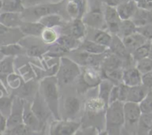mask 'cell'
<instances>
[{
  "label": "cell",
  "instance_id": "cell-56",
  "mask_svg": "<svg viewBox=\"0 0 152 135\" xmlns=\"http://www.w3.org/2000/svg\"><path fill=\"white\" fill-rule=\"evenodd\" d=\"M45 128H44L42 131H41L37 132V133L36 134V135H45Z\"/></svg>",
  "mask_w": 152,
  "mask_h": 135
},
{
  "label": "cell",
  "instance_id": "cell-24",
  "mask_svg": "<svg viewBox=\"0 0 152 135\" xmlns=\"http://www.w3.org/2000/svg\"><path fill=\"white\" fill-rule=\"evenodd\" d=\"M116 7L122 20L132 19L137 9L138 8L137 2L134 0L121 1Z\"/></svg>",
  "mask_w": 152,
  "mask_h": 135
},
{
  "label": "cell",
  "instance_id": "cell-30",
  "mask_svg": "<svg viewBox=\"0 0 152 135\" xmlns=\"http://www.w3.org/2000/svg\"><path fill=\"white\" fill-rule=\"evenodd\" d=\"M68 20L60 14H50L41 18L39 22L47 28H61Z\"/></svg>",
  "mask_w": 152,
  "mask_h": 135
},
{
  "label": "cell",
  "instance_id": "cell-38",
  "mask_svg": "<svg viewBox=\"0 0 152 135\" xmlns=\"http://www.w3.org/2000/svg\"><path fill=\"white\" fill-rule=\"evenodd\" d=\"M37 132H34L24 123L14 126L11 128L6 129L4 131V135H36Z\"/></svg>",
  "mask_w": 152,
  "mask_h": 135
},
{
  "label": "cell",
  "instance_id": "cell-54",
  "mask_svg": "<svg viewBox=\"0 0 152 135\" xmlns=\"http://www.w3.org/2000/svg\"><path fill=\"white\" fill-rule=\"evenodd\" d=\"M148 58L152 59V40L151 42V45H150V49H149V53H148Z\"/></svg>",
  "mask_w": 152,
  "mask_h": 135
},
{
  "label": "cell",
  "instance_id": "cell-9",
  "mask_svg": "<svg viewBox=\"0 0 152 135\" xmlns=\"http://www.w3.org/2000/svg\"><path fill=\"white\" fill-rule=\"evenodd\" d=\"M124 118L125 128L128 132L132 134V132L138 127L140 119L142 112L140 108L139 103L132 102H124Z\"/></svg>",
  "mask_w": 152,
  "mask_h": 135
},
{
  "label": "cell",
  "instance_id": "cell-47",
  "mask_svg": "<svg viewBox=\"0 0 152 135\" xmlns=\"http://www.w3.org/2000/svg\"><path fill=\"white\" fill-rule=\"evenodd\" d=\"M99 129L95 126H88V127H81L75 135H96Z\"/></svg>",
  "mask_w": 152,
  "mask_h": 135
},
{
  "label": "cell",
  "instance_id": "cell-7",
  "mask_svg": "<svg viewBox=\"0 0 152 135\" xmlns=\"http://www.w3.org/2000/svg\"><path fill=\"white\" fill-rule=\"evenodd\" d=\"M82 127L81 122L68 119H54L49 127V135H75Z\"/></svg>",
  "mask_w": 152,
  "mask_h": 135
},
{
  "label": "cell",
  "instance_id": "cell-20",
  "mask_svg": "<svg viewBox=\"0 0 152 135\" xmlns=\"http://www.w3.org/2000/svg\"><path fill=\"white\" fill-rule=\"evenodd\" d=\"M64 113L65 119L74 120L81 109V102L78 97L75 96H68L64 100Z\"/></svg>",
  "mask_w": 152,
  "mask_h": 135
},
{
  "label": "cell",
  "instance_id": "cell-19",
  "mask_svg": "<svg viewBox=\"0 0 152 135\" xmlns=\"http://www.w3.org/2000/svg\"><path fill=\"white\" fill-rule=\"evenodd\" d=\"M31 38V37H30ZM39 37H37L36 42H32L31 40V44H24L22 45L24 47H25V50H26V54L30 57H36V58H41L42 55H45L48 50H49V45L45 44L43 42L42 40L40 38L39 40L38 39ZM25 43V42H24Z\"/></svg>",
  "mask_w": 152,
  "mask_h": 135
},
{
  "label": "cell",
  "instance_id": "cell-62",
  "mask_svg": "<svg viewBox=\"0 0 152 135\" xmlns=\"http://www.w3.org/2000/svg\"><path fill=\"white\" fill-rule=\"evenodd\" d=\"M90 1H94V0H90Z\"/></svg>",
  "mask_w": 152,
  "mask_h": 135
},
{
  "label": "cell",
  "instance_id": "cell-31",
  "mask_svg": "<svg viewBox=\"0 0 152 135\" xmlns=\"http://www.w3.org/2000/svg\"><path fill=\"white\" fill-rule=\"evenodd\" d=\"M82 42L83 41L77 39L74 37L68 35V34H61V35H59V38L56 42L64 48H65L70 52L78 49L81 45Z\"/></svg>",
  "mask_w": 152,
  "mask_h": 135
},
{
  "label": "cell",
  "instance_id": "cell-39",
  "mask_svg": "<svg viewBox=\"0 0 152 135\" xmlns=\"http://www.w3.org/2000/svg\"><path fill=\"white\" fill-rule=\"evenodd\" d=\"M13 97H14L13 94L0 97V113L6 119L8 118L11 112Z\"/></svg>",
  "mask_w": 152,
  "mask_h": 135
},
{
  "label": "cell",
  "instance_id": "cell-22",
  "mask_svg": "<svg viewBox=\"0 0 152 135\" xmlns=\"http://www.w3.org/2000/svg\"><path fill=\"white\" fill-rule=\"evenodd\" d=\"M23 22L22 13L1 12L0 13V24L7 28H19Z\"/></svg>",
  "mask_w": 152,
  "mask_h": 135
},
{
  "label": "cell",
  "instance_id": "cell-12",
  "mask_svg": "<svg viewBox=\"0 0 152 135\" xmlns=\"http://www.w3.org/2000/svg\"><path fill=\"white\" fill-rule=\"evenodd\" d=\"M103 13L107 29L112 35H117L120 30L122 19L120 17L117 7L103 3Z\"/></svg>",
  "mask_w": 152,
  "mask_h": 135
},
{
  "label": "cell",
  "instance_id": "cell-13",
  "mask_svg": "<svg viewBox=\"0 0 152 135\" xmlns=\"http://www.w3.org/2000/svg\"><path fill=\"white\" fill-rule=\"evenodd\" d=\"M31 109L38 120L45 126L48 119L52 115V113L45 99L40 94L39 90L37 92L35 97L31 102Z\"/></svg>",
  "mask_w": 152,
  "mask_h": 135
},
{
  "label": "cell",
  "instance_id": "cell-57",
  "mask_svg": "<svg viewBox=\"0 0 152 135\" xmlns=\"http://www.w3.org/2000/svg\"><path fill=\"white\" fill-rule=\"evenodd\" d=\"M4 57V55H3V53H1V51H0V61H1V59H2Z\"/></svg>",
  "mask_w": 152,
  "mask_h": 135
},
{
  "label": "cell",
  "instance_id": "cell-29",
  "mask_svg": "<svg viewBox=\"0 0 152 135\" xmlns=\"http://www.w3.org/2000/svg\"><path fill=\"white\" fill-rule=\"evenodd\" d=\"M129 90V87L124 83L122 82L119 85H114L110 94L109 104L115 101L126 102Z\"/></svg>",
  "mask_w": 152,
  "mask_h": 135
},
{
  "label": "cell",
  "instance_id": "cell-16",
  "mask_svg": "<svg viewBox=\"0 0 152 135\" xmlns=\"http://www.w3.org/2000/svg\"><path fill=\"white\" fill-rule=\"evenodd\" d=\"M23 123L34 132H39L45 128V126L38 120V118L33 112L31 109V101L25 100V99L24 104Z\"/></svg>",
  "mask_w": 152,
  "mask_h": 135
},
{
  "label": "cell",
  "instance_id": "cell-51",
  "mask_svg": "<svg viewBox=\"0 0 152 135\" xmlns=\"http://www.w3.org/2000/svg\"><path fill=\"white\" fill-rule=\"evenodd\" d=\"M7 128V119L0 113V131L4 132Z\"/></svg>",
  "mask_w": 152,
  "mask_h": 135
},
{
  "label": "cell",
  "instance_id": "cell-50",
  "mask_svg": "<svg viewBox=\"0 0 152 135\" xmlns=\"http://www.w3.org/2000/svg\"><path fill=\"white\" fill-rule=\"evenodd\" d=\"M137 7L145 10H152V1H148L147 0H138L136 1Z\"/></svg>",
  "mask_w": 152,
  "mask_h": 135
},
{
  "label": "cell",
  "instance_id": "cell-27",
  "mask_svg": "<svg viewBox=\"0 0 152 135\" xmlns=\"http://www.w3.org/2000/svg\"><path fill=\"white\" fill-rule=\"evenodd\" d=\"M122 39H123L125 46L130 53H132L134 50H135L137 48L140 47L141 45L145 44L148 41L145 37L142 36L137 31L131 35L124 37Z\"/></svg>",
  "mask_w": 152,
  "mask_h": 135
},
{
  "label": "cell",
  "instance_id": "cell-17",
  "mask_svg": "<svg viewBox=\"0 0 152 135\" xmlns=\"http://www.w3.org/2000/svg\"><path fill=\"white\" fill-rule=\"evenodd\" d=\"M24 34L20 31L19 28H7L0 24V43L4 45L17 43L23 38Z\"/></svg>",
  "mask_w": 152,
  "mask_h": 135
},
{
  "label": "cell",
  "instance_id": "cell-58",
  "mask_svg": "<svg viewBox=\"0 0 152 135\" xmlns=\"http://www.w3.org/2000/svg\"><path fill=\"white\" fill-rule=\"evenodd\" d=\"M1 7H2V0H0V10H1Z\"/></svg>",
  "mask_w": 152,
  "mask_h": 135
},
{
  "label": "cell",
  "instance_id": "cell-4",
  "mask_svg": "<svg viewBox=\"0 0 152 135\" xmlns=\"http://www.w3.org/2000/svg\"><path fill=\"white\" fill-rule=\"evenodd\" d=\"M124 102L115 101L108 105L105 111V130L110 135H117L124 127Z\"/></svg>",
  "mask_w": 152,
  "mask_h": 135
},
{
  "label": "cell",
  "instance_id": "cell-61",
  "mask_svg": "<svg viewBox=\"0 0 152 135\" xmlns=\"http://www.w3.org/2000/svg\"><path fill=\"white\" fill-rule=\"evenodd\" d=\"M148 1H152V0H147Z\"/></svg>",
  "mask_w": 152,
  "mask_h": 135
},
{
  "label": "cell",
  "instance_id": "cell-53",
  "mask_svg": "<svg viewBox=\"0 0 152 135\" xmlns=\"http://www.w3.org/2000/svg\"><path fill=\"white\" fill-rule=\"evenodd\" d=\"M96 135H110L109 134V133H108V131H107L106 130H99V131H98V133H97V134Z\"/></svg>",
  "mask_w": 152,
  "mask_h": 135
},
{
  "label": "cell",
  "instance_id": "cell-52",
  "mask_svg": "<svg viewBox=\"0 0 152 135\" xmlns=\"http://www.w3.org/2000/svg\"><path fill=\"white\" fill-rule=\"evenodd\" d=\"M120 2H121V0H102V3L108 4V5L113 6V7H117Z\"/></svg>",
  "mask_w": 152,
  "mask_h": 135
},
{
  "label": "cell",
  "instance_id": "cell-21",
  "mask_svg": "<svg viewBox=\"0 0 152 135\" xmlns=\"http://www.w3.org/2000/svg\"><path fill=\"white\" fill-rule=\"evenodd\" d=\"M123 83L129 87L142 84V74L135 66L129 67L123 70Z\"/></svg>",
  "mask_w": 152,
  "mask_h": 135
},
{
  "label": "cell",
  "instance_id": "cell-36",
  "mask_svg": "<svg viewBox=\"0 0 152 135\" xmlns=\"http://www.w3.org/2000/svg\"><path fill=\"white\" fill-rule=\"evenodd\" d=\"M25 9L22 0H2L1 12L22 13Z\"/></svg>",
  "mask_w": 152,
  "mask_h": 135
},
{
  "label": "cell",
  "instance_id": "cell-48",
  "mask_svg": "<svg viewBox=\"0 0 152 135\" xmlns=\"http://www.w3.org/2000/svg\"><path fill=\"white\" fill-rule=\"evenodd\" d=\"M22 1L25 8L39 5L42 4H45V3L52 2L51 0H22Z\"/></svg>",
  "mask_w": 152,
  "mask_h": 135
},
{
  "label": "cell",
  "instance_id": "cell-28",
  "mask_svg": "<svg viewBox=\"0 0 152 135\" xmlns=\"http://www.w3.org/2000/svg\"><path fill=\"white\" fill-rule=\"evenodd\" d=\"M131 20L134 23L136 27H141L152 24V12L151 10L138 7Z\"/></svg>",
  "mask_w": 152,
  "mask_h": 135
},
{
  "label": "cell",
  "instance_id": "cell-46",
  "mask_svg": "<svg viewBox=\"0 0 152 135\" xmlns=\"http://www.w3.org/2000/svg\"><path fill=\"white\" fill-rule=\"evenodd\" d=\"M137 32L145 37L147 40H152V24L137 27Z\"/></svg>",
  "mask_w": 152,
  "mask_h": 135
},
{
  "label": "cell",
  "instance_id": "cell-14",
  "mask_svg": "<svg viewBox=\"0 0 152 135\" xmlns=\"http://www.w3.org/2000/svg\"><path fill=\"white\" fill-rule=\"evenodd\" d=\"M25 99L19 97L17 96H14L12 105L11 112L10 116L7 119V128H11L14 126L20 125L23 123V111Z\"/></svg>",
  "mask_w": 152,
  "mask_h": 135
},
{
  "label": "cell",
  "instance_id": "cell-10",
  "mask_svg": "<svg viewBox=\"0 0 152 135\" xmlns=\"http://www.w3.org/2000/svg\"><path fill=\"white\" fill-rule=\"evenodd\" d=\"M82 20L86 26L90 28L99 30L107 29L103 10L99 6L95 5L91 10L86 12L82 18Z\"/></svg>",
  "mask_w": 152,
  "mask_h": 135
},
{
  "label": "cell",
  "instance_id": "cell-41",
  "mask_svg": "<svg viewBox=\"0 0 152 135\" xmlns=\"http://www.w3.org/2000/svg\"><path fill=\"white\" fill-rule=\"evenodd\" d=\"M68 53H69L68 50L64 48L62 46H61L58 43L55 42L54 44L50 45L49 50H48V52L45 53V56H47V57L59 58L60 59L62 56H67Z\"/></svg>",
  "mask_w": 152,
  "mask_h": 135
},
{
  "label": "cell",
  "instance_id": "cell-23",
  "mask_svg": "<svg viewBox=\"0 0 152 135\" xmlns=\"http://www.w3.org/2000/svg\"><path fill=\"white\" fill-rule=\"evenodd\" d=\"M45 27L39 22H25L23 21L19 29L24 36L40 37Z\"/></svg>",
  "mask_w": 152,
  "mask_h": 135
},
{
  "label": "cell",
  "instance_id": "cell-42",
  "mask_svg": "<svg viewBox=\"0 0 152 135\" xmlns=\"http://www.w3.org/2000/svg\"><path fill=\"white\" fill-rule=\"evenodd\" d=\"M59 35L56 32L55 28H45L44 31L42 33V35L40 36L41 39L42 40L43 42L47 45L54 44L57 41Z\"/></svg>",
  "mask_w": 152,
  "mask_h": 135
},
{
  "label": "cell",
  "instance_id": "cell-40",
  "mask_svg": "<svg viewBox=\"0 0 152 135\" xmlns=\"http://www.w3.org/2000/svg\"><path fill=\"white\" fill-rule=\"evenodd\" d=\"M151 40H148L145 44L141 45L140 47L137 48L136 50H134L131 53L132 59H133V60L135 62V65H136V62H138V61L141 60V59H144V58L148 57V53H149L150 45H151Z\"/></svg>",
  "mask_w": 152,
  "mask_h": 135
},
{
  "label": "cell",
  "instance_id": "cell-59",
  "mask_svg": "<svg viewBox=\"0 0 152 135\" xmlns=\"http://www.w3.org/2000/svg\"><path fill=\"white\" fill-rule=\"evenodd\" d=\"M61 1V0H53V2H57V1ZM51 1H52V0H51Z\"/></svg>",
  "mask_w": 152,
  "mask_h": 135
},
{
  "label": "cell",
  "instance_id": "cell-15",
  "mask_svg": "<svg viewBox=\"0 0 152 135\" xmlns=\"http://www.w3.org/2000/svg\"><path fill=\"white\" fill-rule=\"evenodd\" d=\"M37 79H31L28 81H24L21 85L16 89V93H13L14 96H17L22 99L32 102L36 94L39 91V83Z\"/></svg>",
  "mask_w": 152,
  "mask_h": 135
},
{
  "label": "cell",
  "instance_id": "cell-11",
  "mask_svg": "<svg viewBox=\"0 0 152 135\" xmlns=\"http://www.w3.org/2000/svg\"><path fill=\"white\" fill-rule=\"evenodd\" d=\"M59 28H61V31H64L63 34H68L81 41L86 39L88 34L87 26L85 25L82 19L68 20L63 26Z\"/></svg>",
  "mask_w": 152,
  "mask_h": 135
},
{
  "label": "cell",
  "instance_id": "cell-25",
  "mask_svg": "<svg viewBox=\"0 0 152 135\" xmlns=\"http://www.w3.org/2000/svg\"><path fill=\"white\" fill-rule=\"evenodd\" d=\"M150 90L151 89L148 88L142 84L140 85L133 86V87H129L126 102L140 103L146 96Z\"/></svg>",
  "mask_w": 152,
  "mask_h": 135
},
{
  "label": "cell",
  "instance_id": "cell-3",
  "mask_svg": "<svg viewBox=\"0 0 152 135\" xmlns=\"http://www.w3.org/2000/svg\"><path fill=\"white\" fill-rule=\"evenodd\" d=\"M65 4L66 0H61L57 2H48L27 7L22 13V19L25 22H39L41 18L50 14H60L65 18L63 13H67Z\"/></svg>",
  "mask_w": 152,
  "mask_h": 135
},
{
  "label": "cell",
  "instance_id": "cell-55",
  "mask_svg": "<svg viewBox=\"0 0 152 135\" xmlns=\"http://www.w3.org/2000/svg\"><path fill=\"white\" fill-rule=\"evenodd\" d=\"M121 132H122V134H123V135H132V134H131L129 132H128L127 131H126L125 128L123 129V130H122Z\"/></svg>",
  "mask_w": 152,
  "mask_h": 135
},
{
  "label": "cell",
  "instance_id": "cell-33",
  "mask_svg": "<svg viewBox=\"0 0 152 135\" xmlns=\"http://www.w3.org/2000/svg\"><path fill=\"white\" fill-rule=\"evenodd\" d=\"M114 84L107 79H102V81L99 84L98 87V97L105 102L107 106L109 105V98L111 90L114 87Z\"/></svg>",
  "mask_w": 152,
  "mask_h": 135
},
{
  "label": "cell",
  "instance_id": "cell-37",
  "mask_svg": "<svg viewBox=\"0 0 152 135\" xmlns=\"http://www.w3.org/2000/svg\"><path fill=\"white\" fill-rule=\"evenodd\" d=\"M137 31V27L131 19L122 20L120 24V30L118 34H117L120 38L123 39L127 36L131 35Z\"/></svg>",
  "mask_w": 152,
  "mask_h": 135
},
{
  "label": "cell",
  "instance_id": "cell-35",
  "mask_svg": "<svg viewBox=\"0 0 152 135\" xmlns=\"http://www.w3.org/2000/svg\"><path fill=\"white\" fill-rule=\"evenodd\" d=\"M0 51L3 53L4 56H13L17 55L26 54V50L25 47L19 43H12V44L4 45L0 46Z\"/></svg>",
  "mask_w": 152,
  "mask_h": 135
},
{
  "label": "cell",
  "instance_id": "cell-18",
  "mask_svg": "<svg viewBox=\"0 0 152 135\" xmlns=\"http://www.w3.org/2000/svg\"><path fill=\"white\" fill-rule=\"evenodd\" d=\"M86 0H66L65 10L71 19H82L86 13Z\"/></svg>",
  "mask_w": 152,
  "mask_h": 135
},
{
  "label": "cell",
  "instance_id": "cell-34",
  "mask_svg": "<svg viewBox=\"0 0 152 135\" xmlns=\"http://www.w3.org/2000/svg\"><path fill=\"white\" fill-rule=\"evenodd\" d=\"M94 31L93 37L91 40L108 48L112 42V34L109 31H106V30L94 29Z\"/></svg>",
  "mask_w": 152,
  "mask_h": 135
},
{
  "label": "cell",
  "instance_id": "cell-49",
  "mask_svg": "<svg viewBox=\"0 0 152 135\" xmlns=\"http://www.w3.org/2000/svg\"><path fill=\"white\" fill-rule=\"evenodd\" d=\"M142 84L148 88L152 89V71L142 75Z\"/></svg>",
  "mask_w": 152,
  "mask_h": 135
},
{
  "label": "cell",
  "instance_id": "cell-60",
  "mask_svg": "<svg viewBox=\"0 0 152 135\" xmlns=\"http://www.w3.org/2000/svg\"><path fill=\"white\" fill-rule=\"evenodd\" d=\"M0 135H4V132H1V131H0Z\"/></svg>",
  "mask_w": 152,
  "mask_h": 135
},
{
  "label": "cell",
  "instance_id": "cell-43",
  "mask_svg": "<svg viewBox=\"0 0 152 135\" xmlns=\"http://www.w3.org/2000/svg\"><path fill=\"white\" fill-rule=\"evenodd\" d=\"M135 67L137 68L138 71L141 73V74H145L146 73L152 71V59L146 57L136 62Z\"/></svg>",
  "mask_w": 152,
  "mask_h": 135
},
{
  "label": "cell",
  "instance_id": "cell-45",
  "mask_svg": "<svg viewBox=\"0 0 152 135\" xmlns=\"http://www.w3.org/2000/svg\"><path fill=\"white\" fill-rule=\"evenodd\" d=\"M138 127L147 131H149L152 128V113L142 114L140 119Z\"/></svg>",
  "mask_w": 152,
  "mask_h": 135
},
{
  "label": "cell",
  "instance_id": "cell-26",
  "mask_svg": "<svg viewBox=\"0 0 152 135\" xmlns=\"http://www.w3.org/2000/svg\"><path fill=\"white\" fill-rule=\"evenodd\" d=\"M14 57L4 56L0 61V81L4 85L7 84V77L14 73Z\"/></svg>",
  "mask_w": 152,
  "mask_h": 135
},
{
  "label": "cell",
  "instance_id": "cell-1",
  "mask_svg": "<svg viewBox=\"0 0 152 135\" xmlns=\"http://www.w3.org/2000/svg\"><path fill=\"white\" fill-rule=\"evenodd\" d=\"M59 83L56 76L45 77L39 82L40 94L50 108L54 119H61L59 115Z\"/></svg>",
  "mask_w": 152,
  "mask_h": 135
},
{
  "label": "cell",
  "instance_id": "cell-5",
  "mask_svg": "<svg viewBox=\"0 0 152 135\" xmlns=\"http://www.w3.org/2000/svg\"><path fill=\"white\" fill-rule=\"evenodd\" d=\"M81 73V67L69 57L65 56L59 59V69L56 75L59 86L71 84L79 78Z\"/></svg>",
  "mask_w": 152,
  "mask_h": 135
},
{
  "label": "cell",
  "instance_id": "cell-32",
  "mask_svg": "<svg viewBox=\"0 0 152 135\" xmlns=\"http://www.w3.org/2000/svg\"><path fill=\"white\" fill-rule=\"evenodd\" d=\"M78 49L85 50L92 54H102L108 50V47L98 44L91 39L83 40Z\"/></svg>",
  "mask_w": 152,
  "mask_h": 135
},
{
  "label": "cell",
  "instance_id": "cell-44",
  "mask_svg": "<svg viewBox=\"0 0 152 135\" xmlns=\"http://www.w3.org/2000/svg\"><path fill=\"white\" fill-rule=\"evenodd\" d=\"M142 114L152 113V89L148 92L145 98L139 103Z\"/></svg>",
  "mask_w": 152,
  "mask_h": 135
},
{
  "label": "cell",
  "instance_id": "cell-63",
  "mask_svg": "<svg viewBox=\"0 0 152 135\" xmlns=\"http://www.w3.org/2000/svg\"><path fill=\"white\" fill-rule=\"evenodd\" d=\"M151 12H152V10H151Z\"/></svg>",
  "mask_w": 152,
  "mask_h": 135
},
{
  "label": "cell",
  "instance_id": "cell-8",
  "mask_svg": "<svg viewBox=\"0 0 152 135\" xmlns=\"http://www.w3.org/2000/svg\"><path fill=\"white\" fill-rule=\"evenodd\" d=\"M106 52L102 54H92L85 50L77 49L70 51L66 56L78 64L80 67H100Z\"/></svg>",
  "mask_w": 152,
  "mask_h": 135
},
{
  "label": "cell",
  "instance_id": "cell-6",
  "mask_svg": "<svg viewBox=\"0 0 152 135\" xmlns=\"http://www.w3.org/2000/svg\"><path fill=\"white\" fill-rule=\"evenodd\" d=\"M82 73L78 78L77 90L80 94L87 92L89 89L99 85L102 81V74L100 67H82Z\"/></svg>",
  "mask_w": 152,
  "mask_h": 135
},
{
  "label": "cell",
  "instance_id": "cell-2",
  "mask_svg": "<svg viewBox=\"0 0 152 135\" xmlns=\"http://www.w3.org/2000/svg\"><path fill=\"white\" fill-rule=\"evenodd\" d=\"M108 106L100 98L90 97L85 103V112L81 122L82 127L95 126L99 129V125L105 122V111ZM100 130V129H99Z\"/></svg>",
  "mask_w": 152,
  "mask_h": 135
}]
</instances>
